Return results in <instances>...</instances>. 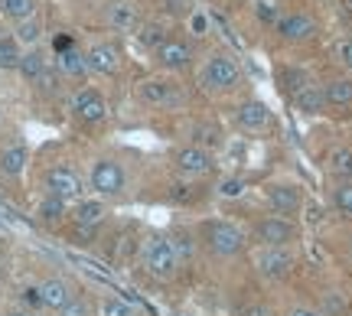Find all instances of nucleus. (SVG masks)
<instances>
[{"mask_svg": "<svg viewBox=\"0 0 352 316\" xmlns=\"http://www.w3.org/2000/svg\"><path fill=\"white\" fill-rule=\"evenodd\" d=\"M144 267L160 280L173 278L176 267H179V258H176V251H173V241L160 238V235H153V238L144 241Z\"/></svg>", "mask_w": 352, "mask_h": 316, "instance_id": "obj_1", "label": "nucleus"}, {"mask_svg": "<svg viewBox=\"0 0 352 316\" xmlns=\"http://www.w3.org/2000/svg\"><path fill=\"white\" fill-rule=\"evenodd\" d=\"M206 245L215 258H235L245 248V232L232 222H209L206 225Z\"/></svg>", "mask_w": 352, "mask_h": 316, "instance_id": "obj_2", "label": "nucleus"}, {"mask_svg": "<svg viewBox=\"0 0 352 316\" xmlns=\"http://www.w3.org/2000/svg\"><path fill=\"white\" fill-rule=\"evenodd\" d=\"M202 82H206V89L212 91H228L241 82V69L228 52H215L212 59L206 63V69H202Z\"/></svg>", "mask_w": 352, "mask_h": 316, "instance_id": "obj_3", "label": "nucleus"}, {"mask_svg": "<svg viewBox=\"0 0 352 316\" xmlns=\"http://www.w3.org/2000/svg\"><path fill=\"white\" fill-rule=\"evenodd\" d=\"M294 232L297 228L284 215H267L254 225V235H258V241H264V248H284L287 241H294Z\"/></svg>", "mask_w": 352, "mask_h": 316, "instance_id": "obj_4", "label": "nucleus"}, {"mask_svg": "<svg viewBox=\"0 0 352 316\" xmlns=\"http://www.w3.org/2000/svg\"><path fill=\"white\" fill-rule=\"evenodd\" d=\"M91 190L98 196H118L124 190V170L114 160H98L91 166Z\"/></svg>", "mask_w": 352, "mask_h": 316, "instance_id": "obj_5", "label": "nucleus"}, {"mask_svg": "<svg viewBox=\"0 0 352 316\" xmlns=\"http://www.w3.org/2000/svg\"><path fill=\"white\" fill-rule=\"evenodd\" d=\"M46 190H50V196L69 203V199H78V196H82V179H78V173L69 170V166H52L50 173H46Z\"/></svg>", "mask_w": 352, "mask_h": 316, "instance_id": "obj_6", "label": "nucleus"}, {"mask_svg": "<svg viewBox=\"0 0 352 316\" xmlns=\"http://www.w3.org/2000/svg\"><path fill=\"white\" fill-rule=\"evenodd\" d=\"M72 111H76L78 121L98 124V121H104V114H108V104H104V98H101L95 89H82L76 98H72Z\"/></svg>", "mask_w": 352, "mask_h": 316, "instance_id": "obj_7", "label": "nucleus"}, {"mask_svg": "<svg viewBox=\"0 0 352 316\" xmlns=\"http://www.w3.org/2000/svg\"><path fill=\"white\" fill-rule=\"evenodd\" d=\"M290 267H294V258H290L287 248H264L261 254H258V271H261L264 278H287Z\"/></svg>", "mask_w": 352, "mask_h": 316, "instance_id": "obj_8", "label": "nucleus"}, {"mask_svg": "<svg viewBox=\"0 0 352 316\" xmlns=\"http://www.w3.org/2000/svg\"><path fill=\"white\" fill-rule=\"evenodd\" d=\"M176 166H179V173H186V177H206V173H212V153L202 150V147H186V150L176 153Z\"/></svg>", "mask_w": 352, "mask_h": 316, "instance_id": "obj_9", "label": "nucleus"}, {"mask_svg": "<svg viewBox=\"0 0 352 316\" xmlns=\"http://www.w3.org/2000/svg\"><path fill=\"white\" fill-rule=\"evenodd\" d=\"M85 63H88V72H98V76H111L114 69L121 65V52L114 49L111 43H98L85 52Z\"/></svg>", "mask_w": 352, "mask_h": 316, "instance_id": "obj_10", "label": "nucleus"}, {"mask_svg": "<svg viewBox=\"0 0 352 316\" xmlns=\"http://www.w3.org/2000/svg\"><path fill=\"white\" fill-rule=\"evenodd\" d=\"M140 98L147 104H176L183 95L176 89V82H166V78H147L140 85Z\"/></svg>", "mask_w": 352, "mask_h": 316, "instance_id": "obj_11", "label": "nucleus"}, {"mask_svg": "<svg viewBox=\"0 0 352 316\" xmlns=\"http://www.w3.org/2000/svg\"><path fill=\"white\" fill-rule=\"evenodd\" d=\"M277 33L284 39H290V43H297V39H310L314 36V20L310 16H303V13H290V16H280L277 20Z\"/></svg>", "mask_w": 352, "mask_h": 316, "instance_id": "obj_12", "label": "nucleus"}, {"mask_svg": "<svg viewBox=\"0 0 352 316\" xmlns=\"http://www.w3.org/2000/svg\"><path fill=\"white\" fill-rule=\"evenodd\" d=\"M157 59H160L164 69H183V65L192 63V49L183 39H166L164 46L157 49Z\"/></svg>", "mask_w": 352, "mask_h": 316, "instance_id": "obj_13", "label": "nucleus"}, {"mask_svg": "<svg viewBox=\"0 0 352 316\" xmlns=\"http://www.w3.org/2000/svg\"><path fill=\"white\" fill-rule=\"evenodd\" d=\"M39 297H43V306H50V310H63L69 300H72V291H69V284L59 278H50L39 284Z\"/></svg>", "mask_w": 352, "mask_h": 316, "instance_id": "obj_14", "label": "nucleus"}, {"mask_svg": "<svg viewBox=\"0 0 352 316\" xmlns=\"http://www.w3.org/2000/svg\"><path fill=\"white\" fill-rule=\"evenodd\" d=\"M267 121H271L267 104H261V102H245L239 108V124L245 127V131H264V127H267Z\"/></svg>", "mask_w": 352, "mask_h": 316, "instance_id": "obj_15", "label": "nucleus"}, {"mask_svg": "<svg viewBox=\"0 0 352 316\" xmlns=\"http://www.w3.org/2000/svg\"><path fill=\"white\" fill-rule=\"evenodd\" d=\"M104 215H108V209H104V203H101V199H82V203L76 205V225L98 228Z\"/></svg>", "mask_w": 352, "mask_h": 316, "instance_id": "obj_16", "label": "nucleus"}, {"mask_svg": "<svg viewBox=\"0 0 352 316\" xmlns=\"http://www.w3.org/2000/svg\"><path fill=\"white\" fill-rule=\"evenodd\" d=\"M26 160H30V153H26L23 144H10V147H3V153H0V170L7 177H20L26 170Z\"/></svg>", "mask_w": 352, "mask_h": 316, "instance_id": "obj_17", "label": "nucleus"}, {"mask_svg": "<svg viewBox=\"0 0 352 316\" xmlns=\"http://www.w3.org/2000/svg\"><path fill=\"white\" fill-rule=\"evenodd\" d=\"M108 23L114 26V30H121V33H127V30H134L138 26V7L134 3H111L108 7Z\"/></svg>", "mask_w": 352, "mask_h": 316, "instance_id": "obj_18", "label": "nucleus"}, {"mask_svg": "<svg viewBox=\"0 0 352 316\" xmlns=\"http://www.w3.org/2000/svg\"><path fill=\"white\" fill-rule=\"evenodd\" d=\"M294 104H297V111L300 114H320L327 108V98H323V89H316V85H307L303 91L294 95Z\"/></svg>", "mask_w": 352, "mask_h": 316, "instance_id": "obj_19", "label": "nucleus"}, {"mask_svg": "<svg viewBox=\"0 0 352 316\" xmlns=\"http://www.w3.org/2000/svg\"><path fill=\"white\" fill-rule=\"evenodd\" d=\"M56 69H59L63 76H69V78H82L88 72V63H85V56H82L78 49H65V52H59Z\"/></svg>", "mask_w": 352, "mask_h": 316, "instance_id": "obj_20", "label": "nucleus"}, {"mask_svg": "<svg viewBox=\"0 0 352 316\" xmlns=\"http://www.w3.org/2000/svg\"><path fill=\"white\" fill-rule=\"evenodd\" d=\"M267 203L274 205L277 212H297L300 209V196L297 190H290V186H274V190H267Z\"/></svg>", "mask_w": 352, "mask_h": 316, "instance_id": "obj_21", "label": "nucleus"}, {"mask_svg": "<svg viewBox=\"0 0 352 316\" xmlns=\"http://www.w3.org/2000/svg\"><path fill=\"white\" fill-rule=\"evenodd\" d=\"M0 13L7 20H16V23L33 20L36 16V0H0Z\"/></svg>", "mask_w": 352, "mask_h": 316, "instance_id": "obj_22", "label": "nucleus"}, {"mask_svg": "<svg viewBox=\"0 0 352 316\" xmlns=\"http://www.w3.org/2000/svg\"><path fill=\"white\" fill-rule=\"evenodd\" d=\"M20 76L26 78V82H39L43 78V72H46V56L39 49H30V52H23V59H20Z\"/></svg>", "mask_w": 352, "mask_h": 316, "instance_id": "obj_23", "label": "nucleus"}, {"mask_svg": "<svg viewBox=\"0 0 352 316\" xmlns=\"http://www.w3.org/2000/svg\"><path fill=\"white\" fill-rule=\"evenodd\" d=\"M65 212H69V203H63V199H56V196H46L43 203H39L36 215L46 222V225H56V222H63Z\"/></svg>", "mask_w": 352, "mask_h": 316, "instance_id": "obj_24", "label": "nucleus"}, {"mask_svg": "<svg viewBox=\"0 0 352 316\" xmlns=\"http://www.w3.org/2000/svg\"><path fill=\"white\" fill-rule=\"evenodd\" d=\"M327 104H352V78H336L323 89Z\"/></svg>", "mask_w": 352, "mask_h": 316, "instance_id": "obj_25", "label": "nucleus"}, {"mask_svg": "<svg viewBox=\"0 0 352 316\" xmlns=\"http://www.w3.org/2000/svg\"><path fill=\"white\" fill-rule=\"evenodd\" d=\"M39 36H43V23H39L36 16H33V20H23V23H16V33H13V39H16L20 46H36Z\"/></svg>", "mask_w": 352, "mask_h": 316, "instance_id": "obj_26", "label": "nucleus"}, {"mask_svg": "<svg viewBox=\"0 0 352 316\" xmlns=\"http://www.w3.org/2000/svg\"><path fill=\"white\" fill-rule=\"evenodd\" d=\"M23 59V52H20V43L13 36H0V69H16Z\"/></svg>", "mask_w": 352, "mask_h": 316, "instance_id": "obj_27", "label": "nucleus"}, {"mask_svg": "<svg viewBox=\"0 0 352 316\" xmlns=\"http://www.w3.org/2000/svg\"><path fill=\"white\" fill-rule=\"evenodd\" d=\"M138 43L144 46V49H160L166 43V33H164V26H157V23H147V26H140V33H138Z\"/></svg>", "mask_w": 352, "mask_h": 316, "instance_id": "obj_28", "label": "nucleus"}, {"mask_svg": "<svg viewBox=\"0 0 352 316\" xmlns=\"http://www.w3.org/2000/svg\"><path fill=\"white\" fill-rule=\"evenodd\" d=\"M329 170L340 177H352V150L349 147H336L329 150Z\"/></svg>", "mask_w": 352, "mask_h": 316, "instance_id": "obj_29", "label": "nucleus"}, {"mask_svg": "<svg viewBox=\"0 0 352 316\" xmlns=\"http://www.w3.org/2000/svg\"><path fill=\"white\" fill-rule=\"evenodd\" d=\"M280 85H284V91L297 95L307 89V72L303 69H280Z\"/></svg>", "mask_w": 352, "mask_h": 316, "instance_id": "obj_30", "label": "nucleus"}, {"mask_svg": "<svg viewBox=\"0 0 352 316\" xmlns=\"http://www.w3.org/2000/svg\"><path fill=\"white\" fill-rule=\"evenodd\" d=\"M101 316H134V310H131V304L127 300H121V297H108V300H101Z\"/></svg>", "mask_w": 352, "mask_h": 316, "instance_id": "obj_31", "label": "nucleus"}, {"mask_svg": "<svg viewBox=\"0 0 352 316\" xmlns=\"http://www.w3.org/2000/svg\"><path fill=\"white\" fill-rule=\"evenodd\" d=\"M245 179H239V177H232V179H222L219 183V196L222 199H239V196H245Z\"/></svg>", "mask_w": 352, "mask_h": 316, "instance_id": "obj_32", "label": "nucleus"}, {"mask_svg": "<svg viewBox=\"0 0 352 316\" xmlns=\"http://www.w3.org/2000/svg\"><path fill=\"white\" fill-rule=\"evenodd\" d=\"M192 134H196V147H202V150L219 144V131H215L212 124H196V131H192Z\"/></svg>", "mask_w": 352, "mask_h": 316, "instance_id": "obj_33", "label": "nucleus"}, {"mask_svg": "<svg viewBox=\"0 0 352 316\" xmlns=\"http://www.w3.org/2000/svg\"><path fill=\"white\" fill-rule=\"evenodd\" d=\"M333 203H336L340 212L352 215V183H346V186H340V190L333 192Z\"/></svg>", "mask_w": 352, "mask_h": 316, "instance_id": "obj_34", "label": "nucleus"}, {"mask_svg": "<svg viewBox=\"0 0 352 316\" xmlns=\"http://www.w3.org/2000/svg\"><path fill=\"white\" fill-rule=\"evenodd\" d=\"M254 13H258V20H261V23H277V7L271 3V0H258Z\"/></svg>", "mask_w": 352, "mask_h": 316, "instance_id": "obj_35", "label": "nucleus"}, {"mask_svg": "<svg viewBox=\"0 0 352 316\" xmlns=\"http://www.w3.org/2000/svg\"><path fill=\"white\" fill-rule=\"evenodd\" d=\"M59 316H88V304L82 300V297H72V300L59 310Z\"/></svg>", "mask_w": 352, "mask_h": 316, "instance_id": "obj_36", "label": "nucleus"}, {"mask_svg": "<svg viewBox=\"0 0 352 316\" xmlns=\"http://www.w3.org/2000/svg\"><path fill=\"white\" fill-rule=\"evenodd\" d=\"M189 30H192L196 36H202V33L209 30V16H206V13H192V16H189Z\"/></svg>", "mask_w": 352, "mask_h": 316, "instance_id": "obj_37", "label": "nucleus"}, {"mask_svg": "<svg viewBox=\"0 0 352 316\" xmlns=\"http://www.w3.org/2000/svg\"><path fill=\"white\" fill-rule=\"evenodd\" d=\"M23 304H26V306H33V310H36V306H43L39 287H26V291H23Z\"/></svg>", "mask_w": 352, "mask_h": 316, "instance_id": "obj_38", "label": "nucleus"}, {"mask_svg": "<svg viewBox=\"0 0 352 316\" xmlns=\"http://www.w3.org/2000/svg\"><path fill=\"white\" fill-rule=\"evenodd\" d=\"M241 316H271V310L264 304H248L245 310H241Z\"/></svg>", "mask_w": 352, "mask_h": 316, "instance_id": "obj_39", "label": "nucleus"}, {"mask_svg": "<svg viewBox=\"0 0 352 316\" xmlns=\"http://www.w3.org/2000/svg\"><path fill=\"white\" fill-rule=\"evenodd\" d=\"M340 59H342L346 65H352V39H346V43L340 46Z\"/></svg>", "mask_w": 352, "mask_h": 316, "instance_id": "obj_40", "label": "nucleus"}, {"mask_svg": "<svg viewBox=\"0 0 352 316\" xmlns=\"http://www.w3.org/2000/svg\"><path fill=\"white\" fill-rule=\"evenodd\" d=\"M65 49H76L72 36H56V52H65Z\"/></svg>", "mask_w": 352, "mask_h": 316, "instance_id": "obj_41", "label": "nucleus"}, {"mask_svg": "<svg viewBox=\"0 0 352 316\" xmlns=\"http://www.w3.org/2000/svg\"><path fill=\"white\" fill-rule=\"evenodd\" d=\"M327 310H333V313H336V310H342V300H340V297H333V300H327Z\"/></svg>", "mask_w": 352, "mask_h": 316, "instance_id": "obj_42", "label": "nucleus"}, {"mask_svg": "<svg viewBox=\"0 0 352 316\" xmlns=\"http://www.w3.org/2000/svg\"><path fill=\"white\" fill-rule=\"evenodd\" d=\"M290 316H320V313H314V310H294Z\"/></svg>", "mask_w": 352, "mask_h": 316, "instance_id": "obj_43", "label": "nucleus"}, {"mask_svg": "<svg viewBox=\"0 0 352 316\" xmlns=\"http://www.w3.org/2000/svg\"><path fill=\"white\" fill-rule=\"evenodd\" d=\"M7 316H26V313H23V310H13V313H7Z\"/></svg>", "mask_w": 352, "mask_h": 316, "instance_id": "obj_44", "label": "nucleus"}]
</instances>
